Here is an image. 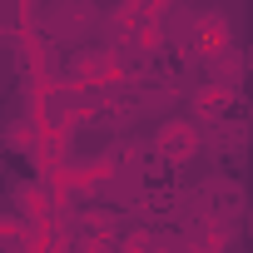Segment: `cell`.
<instances>
[{
	"label": "cell",
	"mask_w": 253,
	"mask_h": 253,
	"mask_svg": "<svg viewBox=\"0 0 253 253\" xmlns=\"http://www.w3.org/2000/svg\"><path fill=\"white\" fill-rule=\"evenodd\" d=\"M40 25H45L50 40L80 45V40H89V35L104 25V10L94 5V0H50L45 15H40Z\"/></svg>",
	"instance_id": "1"
},
{
	"label": "cell",
	"mask_w": 253,
	"mask_h": 253,
	"mask_svg": "<svg viewBox=\"0 0 253 253\" xmlns=\"http://www.w3.org/2000/svg\"><path fill=\"white\" fill-rule=\"evenodd\" d=\"M199 144H204L199 119H184V114L164 119V124H159V134H154V149H159L164 164H189V159L199 154Z\"/></svg>",
	"instance_id": "2"
},
{
	"label": "cell",
	"mask_w": 253,
	"mask_h": 253,
	"mask_svg": "<svg viewBox=\"0 0 253 253\" xmlns=\"http://www.w3.org/2000/svg\"><path fill=\"white\" fill-rule=\"evenodd\" d=\"M199 204H204V213L209 218H233V213H243V189L233 184V179H209L204 189H199Z\"/></svg>",
	"instance_id": "3"
},
{
	"label": "cell",
	"mask_w": 253,
	"mask_h": 253,
	"mask_svg": "<svg viewBox=\"0 0 253 253\" xmlns=\"http://www.w3.org/2000/svg\"><path fill=\"white\" fill-rule=\"evenodd\" d=\"M218 104H228V89H223V84H209V89H199V99H194V109H199V124H204V119H218V114H223Z\"/></svg>",
	"instance_id": "4"
}]
</instances>
